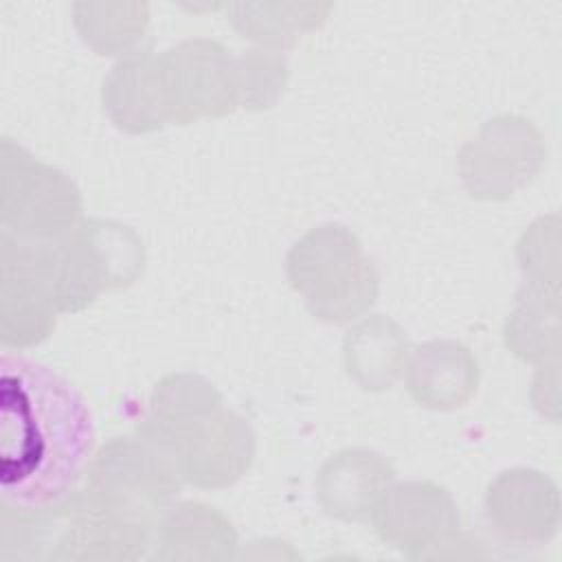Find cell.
I'll return each mask as SVG.
<instances>
[{
	"mask_svg": "<svg viewBox=\"0 0 562 562\" xmlns=\"http://www.w3.org/2000/svg\"><path fill=\"white\" fill-rule=\"evenodd\" d=\"M476 386V362L457 342H428L413 356L408 389L432 408L461 406Z\"/></svg>",
	"mask_w": 562,
	"mask_h": 562,
	"instance_id": "9c48e42d",
	"label": "cell"
},
{
	"mask_svg": "<svg viewBox=\"0 0 562 562\" xmlns=\"http://www.w3.org/2000/svg\"><path fill=\"white\" fill-rule=\"evenodd\" d=\"M400 329L384 318L360 323L345 342L347 367L367 389H384L393 382L402 358Z\"/></svg>",
	"mask_w": 562,
	"mask_h": 562,
	"instance_id": "8fae6325",
	"label": "cell"
},
{
	"mask_svg": "<svg viewBox=\"0 0 562 562\" xmlns=\"http://www.w3.org/2000/svg\"><path fill=\"white\" fill-rule=\"evenodd\" d=\"M162 68L147 57L130 59L112 70L103 86V101L119 127L147 132L160 125L167 110Z\"/></svg>",
	"mask_w": 562,
	"mask_h": 562,
	"instance_id": "30bf717a",
	"label": "cell"
},
{
	"mask_svg": "<svg viewBox=\"0 0 562 562\" xmlns=\"http://www.w3.org/2000/svg\"><path fill=\"white\" fill-rule=\"evenodd\" d=\"M165 61V92L176 119L222 114L233 103V75L226 50L213 42H184Z\"/></svg>",
	"mask_w": 562,
	"mask_h": 562,
	"instance_id": "5b68a950",
	"label": "cell"
},
{
	"mask_svg": "<svg viewBox=\"0 0 562 562\" xmlns=\"http://www.w3.org/2000/svg\"><path fill=\"white\" fill-rule=\"evenodd\" d=\"M94 448L81 393L22 353L0 358V496L40 509L64 498Z\"/></svg>",
	"mask_w": 562,
	"mask_h": 562,
	"instance_id": "6da1fadb",
	"label": "cell"
},
{
	"mask_svg": "<svg viewBox=\"0 0 562 562\" xmlns=\"http://www.w3.org/2000/svg\"><path fill=\"white\" fill-rule=\"evenodd\" d=\"M79 211L72 182L35 160L13 138L0 143V224L22 239H50L64 233Z\"/></svg>",
	"mask_w": 562,
	"mask_h": 562,
	"instance_id": "3957f363",
	"label": "cell"
},
{
	"mask_svg": "<svg viewBox=\"0 0 562 562\" xmlns=\"http://www.w3.org/2000/svg\"><path fill=\"white\" fill-rule=\"evenodd\" d=\"M250 454L252 435L248 426L239 417L224 413L187 439L182 461L189 481L215 487L237 479L248 468Z\"/></svg>",
	"mask_w": 562,
	"mask_h": 562,
	"instance_id": "52a82bcc",
	"label": "cell"
},
{
	"mask_svg": "<svg viewBox=\"0 0 562 562\" xmlns=\"http://www.w3.org/2000/svg\"><path fill=\"white\" fill-rule=\"evenodd\" d=\"M288 274L307 294L310 310L325 321H345L375 296V272L342 226H321L288 257Z\"/></svg>",
	"mask_w": 562,
	"mask_h": 562,
	"instance_id": "7a4b0ae2",
	"label": "cell"
},
{
	"mask_svg": "<svg viewBox=\"0 0 562 562\" xmlns=\"http://www.w3.org/2000/svg\"><path fill=\"white\" fill-rule=\"evenodd\" d=\"M457 525V509L446 490L432 483H404L386 494L375 514V529L393 547L417 549Z\"/></svg>",
	"mask_w": 562,
	"mask_h": 562,
	"instance_id": "8992f818",
	"label": "cell"
},
{
	"mask_svg": "<svg viewBox=\"0 0 562 562\" xmlns=\"http://www.w3.org/2000/svg\"><path fill=\"white\" fill-rule=\"evenodd\" d=\"M393 470L369 450H345L321 470L318 496L323 507L340 518H360L391 481Z\"/></svg>",
	"mask_w": 562,
	"mask_h": 562,
	"instance_id": "ba28073f",
	"label": "cell"
},
{
	"mask_svg": "<svg viewBox=\"0 0 562 562\" xmlns=\"http://www.w3.org/2000/svg\"><path fill=\"white\" fill-rule=\"evenodd\" d=\"M55 248L0 233V340L4 349L42 342L55 325Z\"/></svg>",
	"mask_w": 562,
	"mask_h": 562,
	"instance_id": "277c9868",
	"label": "cell"
}]
</instances>
